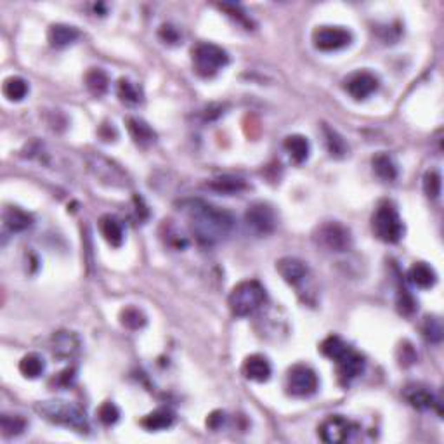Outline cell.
I'll list each match as a JSON object with an SVG mask.
<instances>
[{
  "label": "cell",
  "mask_w": 444,
  "mask_h": 444,
  "mask_svg": "<svg viewBox=\"0 0 444 444\" xmlns=\"http://www.w3.org/2000/svg\"><path fill=\"white\" fill-rule=\"evenodd\" d=\"M87 163H89V170L94 173L96 179H99L105 184L116 186V188H125V186L130 184L127 173L115 162L106 158V156L89 155Z\"/></svg>",
  "instance_id": "9"
},
{
  "label": "cell",
  "mask_w": 444,
  "mask_h": 444,
  "mask_svg": "<svg viewBox=\"0 0 444 444\" xmlns=\"http://www.w3.org/2000/svg\"><path fill=\"white\" fill-rule=\"evenodd\" d=\"M35 412L47 422L56 425L68 427L75 432H89V420L85 412L75 403L61 401V399H51V401H40L35 405Z\"/></svg>",
  "instance_id": "2"
},
{
  "label": "cell",
  "mask_w": 444,
  "mask_h": 444,
  "mask_svg": "<svg viewBox=\"0 0 444 444\" xmlns=\"http://www.w3.org/2000/svg\"><path fill=\"white\" fill-rule=\"evenodd\" d=\"M423 337H425L429 342H441V339H443V323H441L439 318H436V316H429V318H425V321H423Z\"/></svg>",
  "instance_id": "36"
},
{
  "label": "cell",
  "mask_w": 444,
  "mask_h": 444,
  "mask_svg": "<svg viewBox=\"0 0 444 444\" xmlns=\"http://www.w3.org/2000/svg\"><path fill=\"white\" fill-rule=\"evenodd\" d=\"M283 146H285L286 153L290 155L292 162L297 163V165H300V163H304L307 158H309L310 145L309 141H307V138H304V136L300 134L286 136Z\"/></svg>",
  "instance_id": "21"
},
{
  "label": "cell",
  "mask_w": 444,
  "mask_h": 444,
  "mask_svg": "<svg viewBox=\"0 0 444 444\" xmlns=\"http://www.w3.org/2000/svg\"><path fill=\"white\" fill-rule=\"evenodd\" d=\"M98 419L101 420L105 425H115V423L120 420V410L109 401L103 403V405L98 408Z\"/></svg>",
  "instance_id": "37"
},
{
  "label": "cell",
  "mask_w": 444,
  "mask_h": 444,
  "mask_svg": "<svg viewBox=\"0 0 444 444\" xmlns=\"http://www.w3.org/2000/svg\"><path fill=\"white\" fill-rule=\"evenodd\" d=\"M28 82L21 76H9V78L4 80V85H2V92L12 103L23 101L28 96Z\"/></svg>",
  "instance_id": "28"
},
{
  "label": "cell",
  "mask_w": 444,
  "mask_h": 444,
  "mask_svg": "<svg viewBox=\"0 0 444 444\" xmlns=\"http://www.w3.org/2000/svg\"><path fill=\"white\" fill-rule=\"evenodd\" d=\"M207 186H209L212 191L222 193V195H228V196L238 195V193H242L243 189H246L245 179L236 176L215 177V179H210V181L207 182Z\"/></svg>",
  "instance_id": "19"
},
{
  "label": "cell",
  "mask_w": 444,
  "mask_h": 444,
  "mask_svg": "<svg viewBox=\"0 0 444 444\" xmlns=\"http://www.w3.org/2000/svg\"><path fill=\"white\" fill-rule=\"evenodd\" d=\"M125 123H127V130H129L130 138H132V141H134L138 146L146 148V146L153 145V142L156 141L155 130H153L151 127H149V123H146L145 120L136 118V116H129Z\"/></svg>",
  "instance_id": "17"
},
{
  "label": "cell",
  "mask_w": 444,
  "mask_h": 444,
  "mask_svg": "<svg viewBox=\"0 0 444 444\" xmlns=\"http://www.w3.org/2000/svg\"><path fill=\"white\" fill-rule=\"evenodd\" d=\"M80 36V32L75 28V26L63 25V23H58V25H52L47 32V40L52 47L63 49L72 45L73 42H76Z\"/></svg>",
  "instance_id": "18"
},
{
  "label": "cell",
  "mask_w": 444,
  "mask_h": 444,
  "mask_svg": "<svg viewBox=\"0 0 444 444\" xmlns=\"http://www.w3.org/2000/svg\"><path fill=\"white\" fill-rule=\"evenodd\" d=\"M245 222L249 228H252L257 235H271L278 226V217L275 209L269 203L255 202L246 209Z\"/></svg>",
  "instance_id": "10"
},
{
  "label": "cell",
  "mask_w": 444,
  "mask_h": 444,
  "mask_svg": "<svg viewBox=\"0 0 444 444\" xmlns=\"http://www.w3.org/2000/svg\"><path fill=\"white\" fill-rule=\"evenodd\" d=\"M397 309L405 316H412L415 313L416 302L406 288H399V293H397Z\"/></svg>",
  "instance_id": "38"
},
{
  "label": "cell",
  "mask_w": 444,
  "mask_h": 444,
  "mask_svg": "<svg viewBox=\"0 0 444 444\" xmlns=\"http://www.w3.org/2000/svg\"><path fill=\"white\" fill-rule=\"evenodd\" d=\"M337 373H339V380L343 385H349L354 379H358L365 370V358L361 354L350 347L342 358L337 359Z\"/></svg>",
  "instance_id": "14"
},
{
  "label": "cell",
  "mask_w": 444,
  "mask_h": 444,
  "mask_svg": "<svg viewBox=\"0 0 444 444\" xmlns=\"http://www.w3.org/2000/svg\"><path fill=\"white\" fill-rule=\"evenodd\" d=\"M222 423H224V413L222 412H213L212 415L207 419V425H209L210 429H219Z\"/></svg>",
  "instance_id": "43"
},
{
  "label": "cell",
  "mask_w": 444,
  "mask_h": 444,
  "mask_svg": "<svg viewBox=\"0 0 444 444\" xmlns=\"http://www.w3.org/2000/svg\"><path fill=\"white\" fill-rule=\"evenodd\" d=\"M26 422L21 415H9V413H4L0 416V430H2V436L4 437H16L19 434L25 432Z\"/></svg>",
  "instance_id": "32"
},
{
  "label": "cell",
  "mask_w": 444,
  "mask_h": 444,
  "mask_svg": "<svg viewBox=\"0 0 444 444\" xmlns=\"http://www.w3.org/2000/svg\"><path fill=\"white\" fill-rule=\"evenodd\" d=\"M286 392L293 397H309L318 390L319 380L310 366L295 365L288 370L285 380Z\"/></svg>",
  "instance_id": "7"
},
{
  "label": "cell",
  "mask_w": 444,
  "mask_h": 444,
  "mask_svg": "<svg viewBox=\"0 0 444 444\" xmlns=\"http://www.w3.org/2000/svg\"><path fill=\"white\" fill-rule=\"evenodd\" d=\"M173 422H176V415H173L170 410L160 408V410H155V412L148 413V415L141 420V425L145 427L146 430H151L153 432V430L169 429V427L173 425Z\"/></svg>",
  "instance_id": "26"
},
{
  "label": "cell",
  "mask_w": 444,
  "mask_h": 444,
  "mask_svg": "<svg viewBox=\"0 0 444 444\" xmlns=\"http://www.w3.org/2000/svg\"><path fill=\"white\" fill-rule=\"evenodd\" d=\"M191 61L196 75L202 78H212L229 65V54L215 43L200 42L193 47Z\"/></svg>",
  "instance_id": "4"
},
{
  "label": "cell",
  "mask_w": 444,
  "mask_h": 444,
  "mask_svg": "<svg viewBox=\"0 0 444 444\" xmlns=\"http://www.w3.org/2000/svg\"><path fill=\"white\" fill-rule=\"evenodd\" d=\"M313 238H315L316 245L321 246L326 252L343 253L352 249V233L347 226L337 220H328L318 226Z\"/></svg>",
  "instance_id": "6"
},
{
  "label": "cell",
  "mask_w": 444,
  "mask_h": 444,
  "mask_svg": "<svg viewBox=\"0 0 444 444\" xmlns=\"http://www.w3.org/2000/svg\"><path fill=\"white\" fill-rule=\"evenodd\" d=\"M160 36L169 43H176L177 40H179V33H177V30L170 25H163L162 28H160Z\"/></svg>",
  "instance_id": "41"
},
{
  "label": "cell",
  "mask_w": 444,
  "mask_h": 444,
  "mask_svg": "<svg viewBox=\"0 0 444 444\" xmlns=\"http://www.w3.org/2000/svg\"><path fill=\"white\" fill-rule=\"evenodd\" d=\"M397 359L401 366H412L416 361V352L410 342H403L397 349Z\"/></svg>",
  "instance_id": "40"
},
{
  "label": "cell",
  "mask_w": 444,
  "mask_h": 444,
  "mask_svg": "<svg viewBox=\"0 0 444 444\" xmlns=\"http://www.w3.org/2000/svg\"><path fill=\"white\" fill-rule=\"evenodd\" d=\"M116 94H118L120 101L130 106H136L142 101L141 87L136 85L134 82H130L129 78L118 80V83H116Z\"/></svg>",
  "instance_id": "29"
},
{
  "label": "cell",
  "mask_w": 444,
  "mask_h": 444,
  "mask_svg": "<svg viewBox=\"0 0 444 444\" xmlns=\"http://www.w3.org/2000/svg\"><path fill=\"white\" fill-rule=\"evenodd\" d=\"M120 323L129 330H141L145 328L148 319H146L145 313L138 307H125L120 313Z\"/></svg>",
  "instance_id": "34"
},
{
  "label": "cell",
  "mask_w": 444,
  "mask_h": 444,
  "mask_svg": "<svg viewBox=\"0 0 444 444\" xmlns=\"http://www.w3.org/2000/svg\"><path fill=\"white\" fill-rule=\"evenodd\" d=\"M349 349H350L349 343L343 342V340L337 335L326 337V339L321 342V346H319V350H321L323 356H326V358L332 359V361H337V359L342 358L343 354H346Z\"/></svg>",
  "instance_id": "31"
},
{
  "label": "cell",
  "mask_w": 444,
  "mask_h": 444,
  "mask_svg": "<svg viewBox=\"0 0 444 444\" xmlns=\"http://www.w3.org/2000/svg\"><path fill=\"white\" fill-rule=\"evenodd\" d=\"M73 380H75V370L68 368V370H65V372L59 373L58 380H54V382H58V385H61V387H68V385H72Z\"/></svg>",
  "instance_id": "42"
},
{
  "label": "cell",
  "mask_w": 444,
  "mask_h": 444,
  "mask_svg": "<svg viewBox=\"0 0 444 444\" xmlns=\"http://www.w3.org/2000/svg\"><path fill=\"white\" fill-rule=\"evenodd\" d=\"M408 279L419 288H432L437 282V275L427 262H415L410 268Z\"/></svg>",
  "instance_id": "22"
},
{
  "label": "cell",
  "mask_w": 444,
  "mask_h": 444,
  "mask_svg": "<svg viewBox=\"0 0 444 444\" xmlns=\"http://www.w3.org/2000/svg\"><path fill=\"white\" fill-rule=\"evenodd\" d=\"M80 349V340L76 333L68 332V330H61L56 332L51 339V350L54 356L61 359H72Z\"/></svg>",
  "instance_id": "15"
},
{
  "label": "cell",
  "mask_w": 444,
  "mask_h": 444,
  "mask_svg": "<svg viewBox=\"0 0 444 444\" xmlns=\"http://www.w3.org/2000/svg\"><path fill=\"white\" fill-rule=\"evenodd\" d=\"M352 33L343 26H318L313 32V45L318 51L333 52L347 47L352 42Z\"/></svg>",
  "instance_id": "8"
},
{
  "label": "cell",
  "mask_w": 444,
  "mask_h": 444,
  "mask_svg": "<svg viewBox=\"0 0 444 444\" xmlns=\"http://www.w3.org/2000/svg\"><path fill=\"white\" fill-rule=\"evenodd\" d=\"M276 269L282 275V278L288 283L290 286H295L297 290H300V286L309 279V268L307 264L302 262L300 259L295 257H283L276 262Z\"/></svg>",
  "instance_id": "13"
},
{
  "label": "cell",
  "mask_w": 444,
  "mask_h": 444,
  "mask_svg": "<svg viewBox=\"0 0 444 444\" xmlns=\"http://www.w3.org/2000/svg\"><path fill=\"white\" fill-rule=\"evenodd\" d=\"M268 300L266 288L257 279H246L238 283L229 293V309L236 318H246L260 309Z\"/></svg>",
  "instance_id": "3"
},
{
  "label": "cell",
  "mask_w": 444,
  "mask_h": 444,
  "mask_svg": "<svg viewBox=\"0 0 444 444\" xmlns=\"http://www.w3.org/2000/svg\"><path fill=\"white\" fill-rule=\"evenodd\" d=\"M441 188H443V177L437 170H427L423 176V191H425L427 198L436 200L439 198Z\"/></svg>",
  "instance_id": "35"
},
{
  "label": "cell",
  "mask_w": 444,
  "mask_h": 444,
  "mask_svg": "<svg viewBox=\"0 0 444 444\" xmlns=\"http://www.w3.org/2000/svg\"><path fill=\"white\" fill-rule=\"evenodd\" d=\"M243 375L253 382H268L271 379V363L262 354H252L243 361Z\"/></svg>",
  "instance_id": "16"
},
{
  "label": "cell",
  "mask_w": 444,
  "mask_h": 444,
  "mask_svg": "<svg viewBox=\"0 0 444 444\" xmlns=\"http://www.w3.org/2000/svg\"><path fill=\"white\" fill-rule=\"evenodd\" d=\"M379 89V78L370 72H356L350 73L343 80V91L356 101L368 99L373 92Z\"/></svg>",
  "instance_id": "12"
},
{
  "label": "cell",
  "mask_w": 444,
  "mask_h": 444,
  "mask_svg": "<svg viewBox=\"0 0 444 444\" xmlns=\"http://www.w3.org/2000/svg\"><path fill=\"white\" fill-rule=\"evenodd\" d=\"M4 224L9 231L21 233L33 224V217L18 207H8L4 210Z\"/></svg>",
  "instance_id": "23"
},
{
  "label": "cell",
  "mask_w": 444,
  "mask_h": 444,
  "mask_svg": "<svg viewBox=\"0 0 444 444\" xmlns=\"http://www.w3.org/2000/svg\"><path fill=\"white\" fill-rule=\"evenodd\" d=\"M99 231L108 245L120 246L123 243V228L120 220L113 215H103L99 219Z\"/></svg>",
  "instance_id": "24"
},
{
  "label": "cell",
  "mask_w": 444,
  "mask_h": 444,
  "mask_svg": "<svg viewBox=\"0 0 444 444\" xmlns=\"http://www.w3.org/2000/svg\"><path fill=\"white\" fill-rule=\"evenodd\" d=\"M45 370V363L39 354H26L25 358L19 361V372L26 379H39Z\"/></svg>",
  "instance_id": "33"
},
{
  "label": "cell",
  "mask_w": 444,
  "mask_h": 444,
  "mask_svg": "<svg viewBox=\"0 0 444 444\" xmlns=\"http://www.w3.org/2000/svg\"><path fill=\"white\" fill-rule=\"evenodd\" d=\"M219 8L220 9H224V11L228 12V16H231V18H235L238 25L245 26L246 30H252V19H250L249 16L245 14V12H242V9H240V6L222 4V6H219Z\"/></svg>",
  "instance_id": "39"
},
{
  "label": "cell",
  "mask_w": 444,
  "mask_h": 444,
  "mask_svg": "<svg viewBox=\"0 0 444 444\" xmlns=\"http://www.w3.org/2000/svg\"><path fill=\"white\" fill-rule=\"evenodd\" d=\"M181 207L188 219L189 231L202 245H215L228 238L235 229V217L220 207L200 198L186 200Z\"/></svg>",
  "instance_id": "1"
},
{
  "label": "cell",
  "mask_w": 444,
  "mask_h": 444,
  "mask_svg": "<svg viewBox=\"0 0 444 444\" xmlns=\"http://www.w3.org/2000/svg\"><path fill=\"white\" fill-rule=\"evenodd\" d=\"M372 229L373 235L383 243H397L405 235V224L399 217V212L389 202H383L377 207L372 217Z\"/></svg>",
  "instance_id": "5"
},
{
  "label": "cell",
  "mask_w": 444,
  "mask_h": 444,
  "mask_svg": "<svg viewBox=\"0 0 444 444\" xmlns=\"http://www.w3.org/2000/svg\"><path fill=\"white\" fill-rule=\"evenodd\" d=\"M323 132H325L326 148H328L330 155H332L333 158H343V156L347 155V151H349V146L343 141L342 136L328 125H323Z\"/></svg>",
  "instance_id": "30"
},
{
  "label": "cell",
  "mask_w": 444,
  "mask_h": 444,
  "mask_svg": "<svg viewBox=\"0 0 444 444\" xmlns=\"http://www.w3.org/2000/svg\"><path fill=\"white\" fill-rule=\"evenodd\" d=\"M405 397H406V401L416 410H429V408H434L436 405H439L436 397H434V394L422 385L406 387Z\"/></svg>",
  "instance_id": "20"
},
{
  "label": "cell",
  "mask_w": 444,
  "mask_h": 444,
  "mask_svg": "<svg viewBox=\"0 0 444 444\" xmlns=\"http://www.w3.org/2000/svg\"><path fill=\"white\" fill-rule=\"evenodd\" d=\"M358 429V425L354 422H350L349 419L342 415H332L319 425L318 434L321 437V441L328 444H339L343 443L350 437V434Z\"/></svg>",
  "instance_id": "11"
},
{
  "label": "cell",
  "mask_w": 444,
  "mask_h": 444,
  "mask_svg": "<svg viewBox=\"0 0 444 444\" xmlns=\"http://www.w3.org/2000/svg\"><path fill=\"white\" fill-rule=\"evenodd\" d=\"M373 172L379 179H382L383 182H392L397 177V165L392 160V156L387 155V153H379V155L373 156L372 160Z\"/></svg>",
  "instance_id": "25"
},
{
  "label": "cell",
  "mask_w": 444,
  "mask_h": 444,
  "mask_svg": "<svg viewBox=\"0 0 444 444\" xmlns=\"http://www.w3.org/2000/svg\"><path fill=\"white\" fill-rule=\"evenodd\" d=\"M85 87L87 91L91 92L94 98H101L108 92L109 89V78L106 75V72H103L101 68H91L85 73Z\"/></svg>",
  "instance_id": "27"
}]
</instances>
